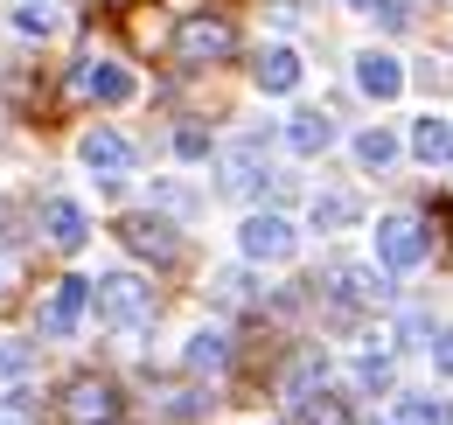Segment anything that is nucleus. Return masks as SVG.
I'll return each instance as SVG.
<instances>
[{
	"label": "nucleus",
	"mask_w": 453,
	"mask_h": 425,
	"mask_svg": "<svg viewBox=\"0 0 453 425\" xmlns=\"http://www.w3.org/2000/svg\"><path fill=\"white\" fill-rule=\"evenodd\" d=\"M119 412H126V398H119L112 376H98V370L63 376L57 398H50V419L57 425H119Z\"/></svg>",
	"instance_id": "nucleus-1"
},
{
	"label": "nucleus",
	"mask_w": 453,
	"mask_h": 425,
	"mask_svg": "<svg viewBox=\"0 0 453 425\" xmlns=\"http://www.w3.org/2000/svg\"><path fill=\"white\" fill-rule=\"evenodd\" d=\"M91 314L105 321V328H147L154 321V286L140 272H105L91 286Z\"/></svg>",
	"instance_id": "nucleus-2"
},
{
	"label": "nucleus",
	"mask_w": 453,
	"mask_h": 425,
	"mask_svg": "<svg viewBox=\"0 0 453 425\" xmlns=\"http://www.w3.org/2000/svg\"><path fill=\"white\" fill-rule=\"evenodd\" d=\"M237 50V28H230L224 14H188L181 28H174V56L188 63V70H203V63H230Z\"/></svg>",
	"instance_id": "nucleus-3"
},
{
	"label": "nucleus",
	"mask_w": 453,
	"mask_h": 425,
	"mask_svg": "<svg viewBox=\"0 0 453 425\" xmlns=\"http://www.w3.org/2000/svg\"><path fill=\"white\" fill-rule=\"evenodd\" d=\"M377 266L384 272H418L426 266V223H418V216H404V210L377 216Z\"/></svg>",
	"instance_id": "nucleus-4"
},
{
	"label": "nucleus",
	"mask_w": 453,
	"mask_h": 425,
	"mask_svg": "<svg viewBox=\"0 0 453 425\" xmlns=\"http://www.w3.org/2000/svg\"><path fill=\"white\" fill-rule=\"evenodd\" d=\"M237 244H244V259L251 266H286L293 251H300V237H293V223L273 210H258V216H244V230H237Z\"/></svg>",
	"instance_id": "nucleus-5"
},
{
	"label": "nucleus",
	"mask_w": 453,
	"mask_h": 425,
	"mask_svg": "<svg viewBox=\"0 0 453 425\" xmlns=\"http://www.w3.org/2000/svg\"><path fill=\"white\" fill-rule=\"evenodd\" d=\"M119 244H126L133 259H154V266H174V259H181V237H174V223H161V216H147V210L119 216Z\"/></svg>",
	"instance_id": "nucleus-6"
},
{
	"label": "nucleus",
	"mask_w": 453,
	"mask_h": 425,
	"mask_svg": "<svg viewBox=\"0 0 453 425\" xmlns=\"http://www.w3.org/2000/svg\"><path fill=\"white\" fill-rule=\"evenodd\" d=\"M70 91L77 98H98V105H133V70L126 63H105V56H84L70 70Z\"/></svg>",
	"instance_id": "nucleus-7"
},
{
	"label": "nucleus",
	"mask_w": 453,
	"mask_h": 425,
	"mask_svg": "<svg viewBox=\"0 0 453 425\" xmlns=\"http://www.w3.org/2000/svg\"><path fill=\"white\" fill-rule=\"evenodd\" d=\"M321 293L342 300V307H377L384 300V272L377 266H328L321 272Z\"/></svg>",
	"instance_id": "nucleus-8"
},
{
	"label": "nucleus",
	"mask_w": 453,
	"mask_h": 425,
	"mask_svg": "<svg viewBox=\"0 0 453 425\" xmlns=\"http://www.w3.org/2000/svg\"><path fill=\"white\" fill-rule=\"evenodd\" d=\"M35 223H42V244H57V251H84V237H91V216H84V203H70V196H50Z\"/></svg>",
	"instance_id": "nucleus-9"
},
{
	"label": "nucleus",
	"mask_w": 453,
	"mask_h": 425,
	"mask_svg": "<svg viewBox=\"0 0 453 425\" xmlns=\"http://www.w3.org/2000/svg\"><path fill=\"white\" fill-rule=\"evenodd\" d=\"M84 314H91V279H77V272H70V279L50 286V300H42V335H70Z\"/></svg>",
	"instance_id": "nucleus-10"
},
{
	"label": "nucleus",
	"mask_w": 453,
	"mask_h": 425,
	"mask_svg": "<svg viewBox=\"0 0 453 425\" xmlns=\"http://www.w3.org/2000/svg\"><path fill=\"white\" fill-rule=\"evenodd\" d=\"M77 154H84L91 174H126V167H133V147H126V133H112V126H91V133L77 140Z\"/></svg>",
	"instance_id": "nucleus-11"
},
{
	"label": "nucleus",
	"mask_w": 453,
	"mask_h": 425,
	"mask_svg": "<svg viewBox=\"0 0 453 425\" xmlns=\"http://www.w3.org/2000/svg\"><path fill=\"white\" fill-rule=\"evenodd\" d=\"M356 84H363V98H377V105H384V98L404 91V63L384 56V50H363V56H356Z\"/></svg>",
	"instance_id": "nucleus-12"
},
{
	"label": "nucleus",
	"mask_w": 453,
	"mask_h": 425,
	"mask_svg": "<svg viewBox=\"0 0 453 425\" xmlns=\"http://www.w3.org/2000/svg\"><path fill=\"white\" fill-rule=\"evenodd\" d=\"M224 189L230 196H258V189H265V147H258V140H237L224 154Z\"/></svg>",
	"instance_id": "nucleus-13"
},
{
	"label": "nucleus",
	"mask_w": 453,
	"mask_h": 425,
	"mask_svg": "<svg viewBox=\"0 0 453 425\" xmlns=\"http://www.w3.org/2000/svg\"><path fill=\"white\" fill-rule=\"evenodd\" d=\"M321 376H328V356H321V349H293V356H286V370H280V390L300 405V398H314V390H321Z\"/></svg>",
	"instance_id": "nucleus-14"
},
{
	"label": "nucleus",
	"mask_w": 453,
	"mask_h": 425,
	"mask_svg": "<svg viewBox=\"0 0 453 425\" xmlns=\"http://www.w3.org/2000/svg\"><path fill=\"white\" fill-rule=\"evenodd\" d=\"M286 147H293V154H328V147H335V119H328V112H293Z\"/></svg>",
	"instance_id": "nucleus-15"
},
{
	"label": "nucleus",
	"mask_w": 453,
	"mask_h": 425,
	"mask_svg": "<svg viewBox=\"0 0 453 425\" xmlns=\"http://www.w3.org/2000/svg\"><path fill=\"white\" fill-rule=\"evenodd\" d=\"M181 363H188V376H217V370L230 363V335H224V328H203V335H188Z\"/></svg>",
	"instance_id": "nucleus-16"
},
{
	"label": "nucleus",
	"mask_w": 453,
	"mask_h": 425,
	"mask_svg": "<svg viewBox=\"0 0 453 425\" xmlns=\"http://www.w3.org/2000/svg\"><path fill=\"white\" fill-rule=\"evenodd\" d=\"M251 77H258V91H273V98H286V91L300 84V56H293V50H265L258 63H251Z\"/></svg>",
	"instance_id": "nucleus-17"
},
{
	"label": "nucleus",
	"mask_w": 453,
	"mask_h": 425,
	"mask_svg": "<svg viewBox=\"0 0 453 425\" xmlns=\"http://www.w3.org/2000/svg\"><path fill=\"white\" fill-rule=\"evenodd\" d=\"M307 216H314V230H349V223L363 216V203H356L349 189H321V196L307 203Z\"/></svg>",
	"instance_id": "nucleus-18"
},
{
	"label": "nucleus",
	"mask_w": 453,
	"mask_h": 425,
	"mask_svg": "<svg viewBox=\"0 0 453 425\" xmlns=\"http://www.w3.org/2000/svg\"><path fill=\"white\" fill-rule=\"evenodd\" d=\"M293 425H356V419H349V405H342L335 390H314V398L293 405Z\"/></svg>",
	"instance_id": "nucleus-19"
},
{
	"label": "nucleus",
	"mask_w": 453,
	"mask_h": 425,
	"mask_svg": "<svg viewBox=\"0 0 453 425\" xmlns=\"http://www.w3.org/2000/svg\"><path fill=\"white\" fill-rule=\"evenodd\" d=\"M411 154H418V160H447V154H453V126L426 112V119L411 126Z\"/></svg>",
	"instance_id": "nucleus-20"
},
{
	"label": "nucleus",
	"mask_w": 453,
	"mask_h": 425,
	"mask_svg": "<svg viewBox=\"0 0 453 425\" xmlns=\"http://www.w3.org/2000/svg\"><path fill=\"white\" fill-rule=\"evenodd\" d=\"M356 160H363V167H391V160H397V140L384 133V126H370V133H356Z\"/></svg>",
	"instance_id": "nucleus-21"
},
{
	"label": "nucleus",
	"mask_w": 453,
	"mask_h": 425,
	"mask_svg": "<svg viewBox=\"0 0 453 425\" xmlns=\"http://www.w3.org/2000/svg\"><path fill=\"white\" fill-rule=\"evenodd\" d=\"M391 425H453V412L440 405V398H404Z\"/></svg>",
	"instance_id": "nucleus-22"
},
{
	"label": "nucleus",
	"mask_w": 453,
	"mask_h": 425,
	"mask_svg": "<svg viewBox=\"0 0 453 425\" xmlns=\"http://www.w3.org/2000/svg\"><path fill=\"white\" fill-rule=\"evenodd\" d=\"M28 370H35V349H28V342H7V335H0V383H21Z\"/></svg>",
	"instance_id": "nucleus-23"
},
{
	"label": "nucleus",
	"mask_w": 453,
	"mask_h": 425,
	"mask_svg": "<svg viewBox=\"0 0 453 425\" xmlns=\"http://www.w3.org/2000/svg\"><path fill=\"white\" fill-rule=\"evenodd\" d=\"M174 154H181V160H210V133H203L196 119H188V126H174Z\"/></svg>",
	"instance_id": "nucleus-24"
},
{
	"label": "nucleus",
	"mask_w": 453,
	"mask_h": 425,
	"mask_svg": "<svg viewBox=\"0 0 453 425\" xmlns=\"http://www.w3.org/2000/svg\"><path fill=\"white\" fill-rule=\"evenodd\" d=\"M356 376H363V390H391V356H384V349H370Z\"/></svg>",
	"instance_id": "nucleus-25"
},
{
	"label": "nucleus",
	"mask_w": 453,
	"mask_h": 425,
	"mask_svg": "<svg viewBox=\"0 0 453 425\" xmlns=\"http://www.w3.org/2000/svg\"><path fill=\"white\" fill-rule=\"evenodd\" d=\"M433 335H440V328H426V314H404V328H397L404 349H433Z\"/></svg>",
	"instance_id": "nucleus-26"
},
{
	"label": "nucleus",
	"mask_w": 453,
	"mask_h": 425,
	"mask_svg": "<svg viewBox=\"0 0 453 425\" xmlns=\"http://www.w3.org/2000/svg\"><path fill=\"white\" fill-rule=\"evenodd\" d=\"M14 28H21V35H50V28H57V14H50V7H21V14H14Z\"/></svg>",
	"instance_id": "nucleus-27"
},
{
	"label": "nucleus",
	"mask_w": 453,
	"mask_h": 425,
	"mask_svg": "<svg viewBox=\"0 0 453 425\" xmlns=\"http://www.w3.org/2000/svg\"><path fill=\"white\" fill-rule=\"evenodd\" d=\"M426 356H433V370H440V376H453V321L433 335V349H426Z\"/></svg>",
	"instance_id": "nucleus-28"
},
{
	"label": "nucleus",
	"mask_w": 453,
	"mask_h": 425,
	"mask_svg": "<svg viewBox=\"0 0 453 425\" xmlns=\"http://www.w3.org/2000/svg\"><path fill=\"white\" fill-rule=\"evenodd\" d=\"M154 203H168L174 216H188V210H196V196H188V189H174V182H161V189H154Z\"/></svg>",
	"instance_id": "nucleus-29"
},
{
	"label": "nucleus",
	"mask_w": 453,
	"mask_h": 425,
	"mask_svg": "<svg viewBox=\"0 0 453 425\" xmlns=\"http://www.w3.org/2000/svg\"><path fill=\"white\" fill-rule=\"evenodd\" d=\"M217 293H224V300H244V293H251V279H244V272H224V279H217Z\"/></svg>",
	"instance_id": "nucleus-30"
},
{
	"label": "nucleus",
	"mask_w": 453,
	"mask_h": 425,
	"mask_svg": "<svg viewBox=\"0 0 453 425\" xmlns=\"http://www.w3.org/2000/svg\"><path fill=\"white\" fill-rule=\"evenodd\" d=\"M112 7H126V0H112Z\"/></svg>",
	"instance_id": "nucleus-31"
},
{
	"label": "nucleus",
	"mask_w": 453,
	"mask_h": 425,
	"mask_svg": "<svg viewBox=\"0 0 453 425\" xmlns=\"http://www.w3.org/2000/svg\"><path fill=\"white\" fill-rule=\"evenodd\" d=\"M447 160H453V154H447Z\"/></svg>",
	"instance_id": "nucleus-32"
}]
</instances>
